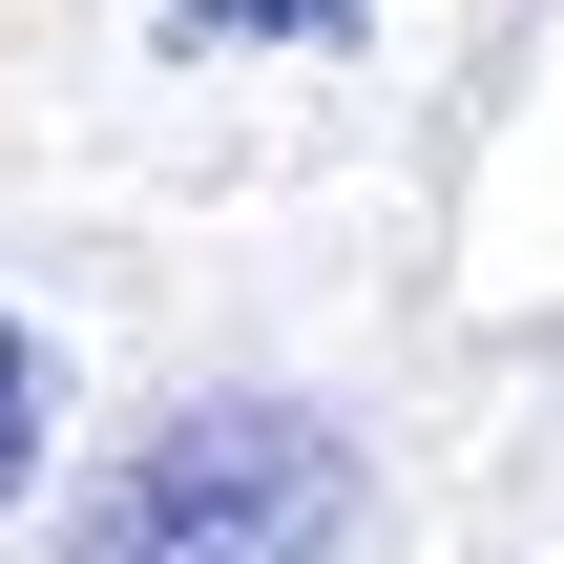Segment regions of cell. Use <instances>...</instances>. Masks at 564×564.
Here are the masks:
<instances>
[{"label":"cell","instance_id":"cell-1","mask_svg":"<svg viewBox=\"0 0 564 564\" xmlns=\"http://www.w3.org/2000/svg\"><path fill=\"white\" fill-rule=\"evenodd\" d=\"M335 544H356V440L314 398H272V377L126 440L84 481V523H63V564H335Z\"/></svg>","mask_w":564,"mask_h":564},{"label":"cell","instance_id":"cell-2","mask_svg":"<svg viewBox=\"0 0 564 564\" xmlns=\"http://www.w3.org/2000/svg\"><path fill=\"white\" fill-rule=\"evenodd\" d=\"M147 21H167V42H293V63H314V42H356L377 0H147Z\"/></svg>","mask_w":564,"mask_h":564},{"label":"cell","instance_id":"cell-3","mask_svg":"<svg viewBox=\"0 0 564 564\" xmlns=\"http://www.w3.org/2000/svg\"><path fill=\"white\" fill-rule=\"evenodd\" d=\"M42 419H63V356L0 314V502H21V460H42Z\"/></svg>","mask_w":564,"mask_h":564}]
</instances>
